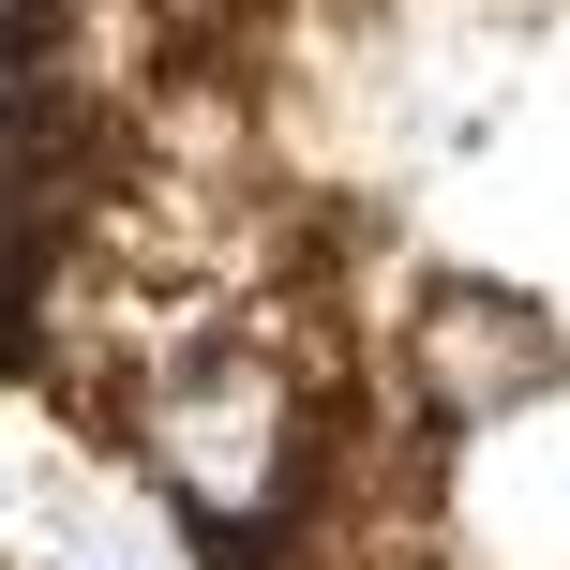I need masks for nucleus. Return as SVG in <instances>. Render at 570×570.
I'll list each match as a JSON object with an SVG mask.
<instances>
[{
	"mask_svg": "<svg viewBox=\"0 0 570 570\" xmlns=\"http://www.w3.org/2000/svg\"><path fill=\"white\" fill-rule=\"evenodd\" d=\"M570 391V315L541 285H495V271H435L421 301L391 315V405H421L451 451L541 421Z\"/></svg>",
	"mask_w": 570,
	"mask_h": 570,
	"instance_id": "nucleus-1",
	"label": "nucleus"
}]
</instances>
